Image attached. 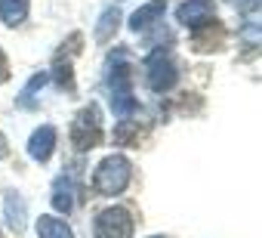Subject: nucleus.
Listing matches in <instances>:
<instances>
[{"instance_id": "6", "label": "nucleus", "mask_w": 262, "mask_h": 238, "mask_svg": "<svg viewBox=\"0 0 262 238\" xmlns=\"http://www.w3.org/2000/svg\"><path fill=\"white\" fill-rule=\"evenodd\" d=\"M213 10H216L213 0H182L176 10V19L188 28H201L207 25V19H213Z\"/></svg>"}, {"instance_id": "13", "label": "nucleus", "mask_w": 262, "mask_h": 238, "mask_svg": "<svg viewBox=\"0 0 262 238\" xmlns=\"http://www.w3.org/2000/svg\"><path fill=\"white\" fill-rule=\"evenodd\" d=\"M111 111H114V117H120V121H129V117L139 111V102H136L133 90L129 93H114L111 96Z\"/></svg>"}, {"instance_id": "10", "label": "nucleus", "mask_w": 262, "mask_h": 238, "mask_svg": "<svg viewBox=\"0 0 262 238\" xmlns=\"http://www.w3.org/2000/svg\"><path fill=\"white\" fill-rule=\"evenodd\" d=\"M53 207H56L59 213H68V210L74 207V186H71V176H68V173L59 176L56 186H53Z\"/></svg>"}, {"instance_id": "15", "label": "nucleus", "mask_w": 262, "mask_h": 238, "mask_svg": "<svg viewBox=\"0 0 262 238\" xmlns=\"http://www.w3.org/2000/svg\"><path fill=\"white\" fill-rule=\"evenodd\" d=\"M222 41H225V28L216 22V25H213V34L198 31V34L191 37V47H194L198 53H207V50H219V47H222Z\"/></svg>"}, {"instance_id": "3", "label": "nucleus", "mask_w": 262, "mask_h": 238, "mask_svg": "<svg viewBox=\"0 0 262 238\" xmlns=\"http://www.w3.org/2000/svg\"><path fill=\"white\" fill-rule=\"evenodd\" d=\"M145 68H148V87H151L155 93H167V90H173L176 81H179V68H176V62H173V56H170L167 47L148 53Z\"/></svg>"}, {"instance_id": "1", "label": "nucleus", "mask_w": 262, "mask_h": 238, "mask_svg": "<svg viewBox=\"0 0 262 238\" xmlns=\"http://www.w3.org/2000/svg\"><path fill=\"white\" fill-rule=\"evenodd\" d=\"M129 176H133V167L123 155H108L99 161V167L93 170V186L102 195H120L129 186Z\"/></svg>"}, {"instance_id": "12", "label": "nucleus", "mask_w": 262, "mask_h": 238, "mask_svg": "<svg viewBox=\"0 0 262 238\" xmlns=\"http://www.w3.org/2000/svg\"><path fill=\"white\" fill-rule=\"evenodd\" d=\"M37 235L40 238H74L71 226L65 220H56V216H40L37 220Z\"/></svg>"}, {"instance_id": "11", "label": "nucleus", "mask_w": 262, "mask_h": 238, "mask_svg": "<svg viewBox=\"0 0 262 238\" xmlns=\"http://www.w3.org/2000/svg\"><path fill=\"white\" fill-rule=\"evenodd\" d=\"M0 19L10 28L22 25L28 19V0H0Z\"/></svg>"}, {"instance_id": "9", "label": "nucleus", "mask_w": 262, "mask_h": 238, "mask_svg": "<svg viewBox=\"0 0 262 238\" xmlns=\"http://www.w3.org/2000/svg\"><path fill=\"white\" fill-rule=\"evenodd\" d=\"M164 10H167L164 0H151V4L139 7L133 16H129V28H133V31H145V28L158 25V22H161V16H164Z\"/></svg>"}, {"instance_id": "17", "label": "nucleus", "mask_w": 262, "mask_h": 238, "mask_svg": "<svg viewBox=\"0 0 262 238\" xmlns=\"http://www.w3.org/2000/svg\"><path fill=\"white\" fill-rule=\"evenodd\" d=\"M56 84L62 87V90H74V74H71V65L65 62V59H56Z\"/></svg>"}, {"instance_id": "14", "label": "nucleus", "mask_w": 262, "mask_h": 238, "mask_svg": "<svg viewBox=\"0 0 262 238\" xmlns=\"http://www.w3.org/2000/svg\"><path fill=\"white\" fill-rule=\"evenodd\" d=\"M117 22H120V10H117V7H108V10L99 16V25H96V41H99V44L111 41V37H114V31H117Z\"/></svg>"}, {"instance_id": "18", "label": "nucleus", "mask_w": 262, "mask_h": 238, "mask_svg": "<svg viewBox=\"0 0 262 238\" xmlns=\"http://www.w3.org/2000/svg\"><path fill=\"white\" fill-rule=\"evenodd\" d=\"M133 136H136V127H133V121H120V127L114 130V136H111V140H114L117 146H126V143L133 140Z\"/></svg>"}, {"instance_id": "19", "label": "nucleus", "mask_w": 262, "mask_h": 238, "mask_svg": "<svg viewBox=\"0 0 262 238\" xmlns=\"http://www.w3.org/2000/svg\"><path fill=\"white\" fill-rule=\"evenodd\" d=\"M231 4H234L241 13H247V16H250V13H259V0H231Z\"/></svg>"}, {"instance_id": "20", "label": "nucleus", "mask_w": 262, "mask_h": 238, "mask_svg": "<svg viewBox=\"0 0 262 238\" xmlns=\"http://www.w3.org/2000/svg\"><path fill=\"white\" fill-rule=\"evenodd\" d=\"M10 77V59H7V53L0 50V81H7Z\"/></svg>"}, {"instance_id": "16", "label": "nucleus", "mask_w": 262, "mask_h": 238, "mask_svg": "<svg viewBox=\"0 0 262 238\" xmlns=\"http://www.w3.org/2000/svg\"><path fill=\"white\" fill-rule=\"evenodd\" d=\"M47 81H50V74H47V71H37V74L22 87V93H19V105H22V108H34V105H37V93H40V87H43Z\"/></svg>"}, {"instance_id": "4", "label": "nucleus", "mask_w": 262, "mask_h": 238, "mask_svg": "<svg viewBox=\"0 0 262 238\" xmlns=\"http://www.w3.org/2000/svg\"><path fill=\"white\" fill-rule=\"evenodd\" d=\"M96 238H133V213L126 207H108L96 216Z\"/></svg>"}, {"instance_id": "2", "label": "nucleus", "mask_w": 262, "mask_h": 238, "mask_svg": "<svg viewBox=\"0 0 262 238\" xmlns=\"http://www.w3.org/2000/svg\"><path fill=\"white\" fill-rule=\"evenodd\" d=\"M71 143L77 152H90L105 143V127H102V111L96 102H90L83 111H77L74 124H71Z\"/></svg>"}, {"instance_id": "7", "label": "nucleus", "mask_w": 262, "mask_h": 238, "mask_svg": "<svg viewBox=\"0 0 262 238\" xmlns=\"http://www.w3.org/2000/svg\"><path fill=\"white\" fill-rule=\"evenodd\" d=\"M53 152H56V127L43 124V127H37V130L31 133V140H28V155H31L37 164H43V161H50Z\"/></svg>"}, {"instance_id": "8", "label": "nucleus", "mask_w": 262, "mask_h": 238, "mask_svg": "<svg viewBox=\"0 0 262 238\" xmlns=\"http://www.w3.org/2000/svg\"><path fill=\"white\" fill-rule=\"evenodd\" d=\"M4 210H7V223H10V229H13L16 235H22L25 226H28V207H25V198H22L16 189L7 192V198H4Z\"/></svg>"}, {"instance_id": "5", "label": "nucleus", "mask_w": 262, "mask_h": 238, "mask_svg": "<svg viewBox=\"0 0 262 238\" xmlns=\"http://www.w3.org/2000/svg\"><path fill=\"white\" fill-rule=\"evenodd\" d=\"M108 90L111 93H129L133 90V68L126 62V50H114L111 59H108Z\"/></svg>"}]
</instances>
